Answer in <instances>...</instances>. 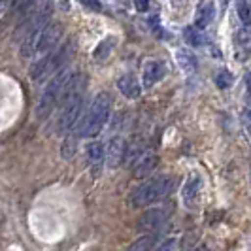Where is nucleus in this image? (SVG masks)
I'll list each match as a JSON object with an SVG mask.
<instances>
[{
    "instance_id": "nucleus-1",
    "label": "nucleus",
    "mask_w": 251,
    "mask_h": 251,
    "mask_svg": "<svg viewBox=\"0 0 251 251\" xmlns=\"http://www.w3.org/2000/svg\"><path fill=\"white\" fill-rule=\"evenodd\" d=\"M172 187H174V177H153L150 181H146L144 185H140L138 189H134V193L130 195V204L134 208H148L155 202L163 201L164 197L172 191Z\"/></svg>"
},
{
    "instance_id": "nucleus-2",
    "label": "nucleus",
    "mask_w": 251,
    "mask_h": 251,
    "mask_svg": "<svg viewBox=\"0 0 251 251\" xmlns=\"http://www.w3.org/2000/svg\"><path fill=\"white\" fill-rule=\"evenodd\" d=\"M110 110H112V97L108 93L97 95V99L91 104V110L83 119V123L77 128V136H97L104 128V125L108 123Z\"/></svg>"
},
{
    "instance_id": "nucleus-3",
    "label": "nucleus",
    "mask_w": 251,
    "mask_h": 251,
    "mask_svg": "<svg viewBox=\"0 0 251 251\" xmlns=\"http://www.w3.org/2000/svg\"><path fill=\"white\" fill-rule=\"evenodd\" d=\"M70 75H72V72H68L64 66L59 68V70L53 74L51 81L48 83V87L44 89V95H42V99H40V102H38V106H36L38 119H46L51 113V110L55 108V104L61 100L63 89H64V85H66V81L70 79Z\"/></svg>"
},
{
    "instance_id": "nucleus-4",
    "label": "nucleus",
    "mask_w": 251,
    "mask_h": 251,
    "mask_svg": "<svg viewBox=\"0 0 251 251\" xmlns=\"http://www.w3.org/2000/svg\"><path fill=\"white\" fill-rule=\"evenodd\" d=\"M74 50H75L74 44H66L63 48H59L55 53H50L48 57H42V59L32 66L30 77H32L34 81H42L46 75L55 74L59 68H63L64 64H66V61L70 59V55L74 53Z\"/></svg>"
},
{
    "instance_id": "nucleus-5",
    "label": "nucleus",
    "mask_w": 251,
    "mask_h": 251,
    "mask_svg": "<svg viewBox=\"0 0 251 251\" xmlns=\"http://www.w3.org/2000/svg\"><path fill=\"white\" fill-rule=\"evenodd\" d=\"M63 104V112H61V117H59V125H57V130L59 134H66L70 132L79 117H81V110H83V93H75V95H70L61 100Z\"/></svg>"
},
{
    "instance_id": "nucleus-6",
    "label": "nucleus",
    "mask_w": 251,
    "mask_h": 251,
    "mask_svg": "<svg viewBox=\"0 0 251 251\" xmlns=\"http://www.w3.org/2000/svg\"><path fill=\"white\" fill-rule=\"evenodd\" d=\"M170 206H163V208H151L146 214L138 219V228L146 230V232H153L159 230L161 226L166 223V219L170 217Z\"/></svg>"
},
{
    "instance_id": "nucleus-7",
    "label": "nucleus",
    "mask_w": 251,
    "mask_h": 251,
    "mask_svg": "<svg viewBox=\"0 0 251 251\" xmlns=\"http://www.w3.org/2000/svg\"><path fill=\"white\" fill-rule=\"evenodd\" d=\"M63 36V25L61 23H48V25L42 28L40 32V38H38V44H36V53L44 55V53H50L57 42L61 40Z\"/></svg>"
},
{
    "instance_id": "nucleus-8",
    "label": "nucleus",
    "mask_w": 251,
    "mask_h": 251,
    "mask_svg": "<svg viewBox=\"0 0 251 251\" xmlns=\"http://www.w3.org/2000/svg\"><path fill=\"white\" fill-rule=\"evenodd\" d=\"M215 17V4L214 0H201L197 8V17H195V26L206 28L214 21Z\"/></svg>"
},
{
    "instance_id": "nucleus-9",
    "label": "nucleus",
    "mask_w": 251,
    "mask_h": 251,
    "mask_svg": "<svg viewBox=\"0 0 251 251\" xmlns=\"http://www.w3.org/2000/svg\"><path fill=\"white\" fill-rule=\"evenodd\" d=\"M202 179L199 176H191L183 187V202L187 208H195L199 204V195H201Z\"/></svg>"
},
{
    "instance_id": "nucleus-10",
    "label": "nucleus",
    "mask_w": 251,
    "mask_h": 251,
    "mask_svg": "<svg viewBox=\"0 0 251 251\" xmlns=\"http://www.w3.org/2000/svg\"><path fill=\"white\" fill-rule=\"evenodd\" d=\"M125 142L121 138H112L110 140V144H108V155H106V159H108V164L110 166H117L119 163H123L125 161Z\"/></svg>"
},
{
    "instance_id": "nucleus-11",
    "label": "nucleus",
    "mask_w": 251,
    "mask_h": 251,
    "mask_svg": "<svg viewBox=\"0 0 251 251\" xmlns=\"http://www.w3.org/2000/svg\"><path fill=\"white\" fill-rule=\"evenodd\" d=\"M117 87H119V91L125 95L126 99H138L140 93H142V87H140L138 79L130 74L123 75V77L117 81Z\"/></svg>"
},
{
    "instance_id": "nucleus-12",
    "label": "nucleus",
    "mask_w": 251,
    "mask_h": 251,
    "mask_svg": "<svg viewBox=\"0 0 251 251\" xmlns=\"http://www.w3.org/2000/svg\"><path fill=\"white\" fill-rule=\"evenodd\" d=\"M163 75H164V66L161 63H155V61L146 63V66H144V85L146 87L155 85Z\"/></svg>"
},
{
    "instance_id": "nucleus-13",
    "label": "nucleus",
    "mask_w": 251,
    "mask_h": 251,
    "mask_svg": "<svg viewBox=\"0 0 251 251\" xmlns=\"http://www.w3.org/2000/svg\"><path fill=\"white\" fill-rule=\"evenodd\" d=\"M157 166V157L155 155H142L134 163V176L146 177L151 174V170Z\"/></svg>"
},
{
    "instance_id": "nucleus-14",
    "label": "nucleus",
    "mask_w": 251,
    "mask_h": 251,
    "mask_svg": "<svg viewBox=\"0 0 251 251\" xmlns=\"http://www.w3.org/2000/svg\"><path fill=\"white\" fill-rule=\"evenodd\" d=\"M87 155L95 166H102V163H104V146L100 142H91L87 146Z\"/></svg>"
},
{
    "instance_id": "nucleus-15",
    "label": "nucleus",
    "mask_w": 251,
    "mask_h": 251,
    "mask_svg": "<svg viewBox=\"0 0 251 251\" xmlns=\"http://www.w3.org/2000/svg\"><path fill=\"white\" fill-rule=\"evenodd\" d=\"M199 30H201L199 26H187L183 30V38H185V42H187L189 46H201L202 42H204V38H202Z\"/></svg>"
},
{
    "instance_id": "nucleus-16",
    "label": "nucleus",
    "mask_w": 251,
    "mask_h": 251,
    "mask_svg": "<svg viewBox=\"0 0 251 251\" xmlns=\"http://www.w3.org/2000/svg\"><path fill=\"white\" fill-rule=\"evenodd\" d=\"M238 17L246 26H251V0H238Z\"/></svg>"
},
{
    "instance_id": "nucleus-17",
    "label": "nucleus",
    "mask_w": 251,
    "mask_h": 251,
    "mask_svg": "<svg viewBox=\"0 0 251 251\" xmlns=\"http://www.w3.org/2000/svg\"><path fill=\"white\" fill-rule=\"evenodd\" d=\"M115 42H117V40H113V38H106L104 42H100V46H99L97 51H95L97 61H104V59L110 55V51H112V48L115 46Z\"/></svg>"
},
{
    "instance_id": "nucleus-18",
    "label": "nucleus",
    "mask_w": 251,
    "mask_h": 251,
    "mask_svg": "<svg viewBox=\"0 0 251 251\" xmlns=\"http://www.w3.org/2000/svg\"><path fill=\"white\" fill-rule=\"evenodd\" d=\"M177 61H179V64H181L187 72H193V70L197 68V61H195V57H193V55H189L187 51H177Z\"/></svg>"
},
{
    "instance_id": "nucleus-19",
    "label": "nucleus",
    "mask_w": 251,
    "mask_h": 251,
    "mask_svg": "<svg viewBox=\"0 0 251 251\" xmlns=\"http://www.w3.org/2000/svg\"><path fill=\"white\" fill-rule=\"evenodd\" d=\"M75 142H77V136L72 134L70 130V136L64 140V146H63V157L64 159H72L75 153Z\"/></svg>"
},
{
    "instance_id": "nucleus-20",
    "label": "nucleus",
    "mask_w": 251,
    "mask_h": 251,
    "mask_svg": "<svg viewBox=\"0 0 251 251\" xmlns=\"http://www.w3.org/2000/svg\"><path fill=\"white\" fill-rule=\"evenodd\" d=\"M215 83H217V87L219 89H228L232 85V75L228 74L226 70H221L217 77H215Z\"/></svg>"
},
{
    "instance_id": "nucleus-21",
    "label": "nucleus",
    "mask_w": 251,
    "mask_h": 251,
    "mask_svg": "<svg viewBox=\"0 0 251 251\" xmlns=\"http://www.w3.org/2000/svg\"><path fill=\"white\" fill-rule=\"evenodd\" d=\"M153 244H155V236H144L140 242H136V244L132 246V250H151Z\"/></svg>"
},
{
    "instance_id": "nucleus-22",
    "label": "nucleus",
    "mask_w": 251,
    "mask_h": 251,
    "mask_svg": "<svg viewBox=\"0 0 251 251\" xmlns=\"http://www.w3.org/2000/svg\"><path fill=\"white\" fill-rule=\"evenodd\" d=\"M87 10H91V12H100V2L99 0H79Z\"/></svg>"
},
{
    "instance_id": "nucleus-23",
    "label": "nucleus",
    "mask_w": 251,
    "mask_h": 251,
    "mask_svg": "<svg viewBox=\"0 0 251 251\" xmlns=\"http://www.w3.org/2000/svg\"><path fill=\"white\" fill-rule=\"evenodd\" d=\"M134 4H136L138 12H148V8H150V0H134Z\"/></svg>"
},
{
    "instance_id": "nucleus-24",
    "label": "nucleus",
    "mask_w": 251,
    "mask_h": 251,
    "mask_svg": "<svg viewBox=\"0 0 251 251\" xmlns=\"http://www.w3.org/2000/svg\"><path fill=\"white\" fill-rule=\"evenodd\" d=\"M244 123H246V126L251 130V110H246V112H244Z\"/></svg>"
},
{
    "instance_id": "nucleus-25",
    "label": "nucleus",
    "mask_w": 251,
    "mask_h": 251,
    "mask_svg": "<svg viewBox=\"0 0 251 251\" xmlns=\"http://www.w3.org/2000/svg\"><path fill=\"white\" fill-rule=\"evenodd\" d=\"M246 85H248V91L251 93V72L246 74Z\"/></svg>"
},
{
    "instance_id": "nucleus-26",
    "label": "nucleus",
    "mask_w": 251,
    "mask_h": 251,
    "mask_svg": "<svg viewBox=\"0 0 251 251\" xmlns=\"http://www.w3.org/2000/svg\"><path fill=\"white\" fill-rule=\"evenodd\" d=\"M221 2H223V6H225V4H226V2H228V0H221Z\"/></svg>"
}]
</instances>
